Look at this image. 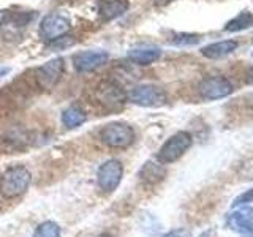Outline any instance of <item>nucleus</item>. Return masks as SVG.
<instances>
[{
    "label": "nucleus",
    "mask_w": 253,
    "mask_h": 237,
    "mask_svg": "<svg viewBox=\"0 0 253 237\" xmlns=\"http://www.w3.org/2000/svg\"><path fill=\"white\" fill-rule=\"evenodd\" d=\"M30 179L32 176L26 166H11L0 176V195L6 199L19 198L29 188Z\"/></svg>",
    "instance_id": "1"
},
{
    "label": "nucleus",
    "mask_w": 253,
    "mask_h": 237,
    "mask_svg": "<svg viewBox=\"0 0 253 237\" xmlns=\"http://www.w3.org/2000/svg\"><path fill=\"white\" fill-rule=\"evenodd\" d=\"M100 139L103 144L113 149H125L134 142V131L130 125L122 122H113L100 130Z\"/></svg>",
    "instance_id": "2"
},
{
    "label": "nucleus",
    "mask_w": 253,
    "mask_h": 237,
    "mask_svg": "<svg viewBox=\"0 0 253 237\" xmlns=\"http://www.w3.org/2000/svg\"><path fill=\"white\" fill-rule=\"evenodd\" d=\"M93 100L100 106L109 111H114L124 106L126 95L122 90V87L114 81H103L93 90Z\"/></svg>",
    "instance_id": "3"
},
{
    "label": "nucleus",
    "mask_w": 253,
    "mask_h": 237,
    "mask_svg": "<svg viewBox=\"0 0 253 237\" xmlns=\"http://www.w3.org/2000/svg\"><path fill=\"white\" fill-rule=\"evenodd\" d=\"M192 146V136L187 131H179L162 146L158 152L160 163H172L185 154V150Z\"/></svg>",
    "instance_id": "4"
},
{
    "label": "nucleus",
    "mask_w": 253,
    "mask_h": 237,
    "mask_svg": "<svg viewBox=\"0 0 253 237\" xmlns=\"http://www.w3.org/2000/svg\"><path fill=\"white\" fill-rule=\"evenodd\" d=\"M62 75H63V59L55 57L35 70V82L40 89L51 90L57 85Z\"/></svg>",
    "instance_id": "5"
},
{
    "label": "nucleus",
    "mask_w": 253,
    "mask_h": 237,
    "mask_svg": "<svg viewBox=\"0 0 253 237\" xmlns=\"http://www.w3.org/2000/svg\"><path fill=\"white\" fill-rule=\"evenodd\" d=\"M128 100L134 105L139 106H149V108H155V106H163L166 103V93L163 89L157 85H136L134 89L130 90L128 93Z\"/></svg>",
    "instance_id": "6"
},
{
    "label": "nucleus",
    "mask_w": 253,
    "mask_h": 237,
    "mask_svg": "<svg viewBox=\"0 0 253 237\" xmlns=\"http://www.w3.org/2000/svg\"><path fill=\"white\" fill-rule=\"evenodd\" d=\"M71 29L70 21L59 13H52L40 24V37L46 41H55L62 37H65Z\"/></svg>",
    "instance_id": "7"
},
{
    "label": "nucleus",
    "mask_w": 253,
    "mask_h": 237,
    "mask_svg": "<svg viewBox=\"0 0 253 237\" xmlns=\"http://www.w3.org/2000/svg\"><path fill=\"white\" fill-rule=\"evenodd\" d=\"M122 174H124V166L121 161L109 160L106 163H103L97 174L100 190H103V192H106V193L114 192L119 187V184H121Z\"/></svg>",
    "instance_id": "8"
},
{
    "label": "nucleus",
    "mask_w": 253,
    "mask_h": 237,
    "mask_svg": "<svg viewBox=\"0 0 253 237\" xmlns=\"http://www.w3.org/2000/svg\"><path fill=\"white\" fill-rule=\"evenodd\" d=\"M198 92L204 100H218L228 97L233 92V85L228 79L221 76H211L206 78L198 85Z\"/></svg>",
    "instance_id": "9"
},
{
    "label": "nucleus",
    "mask_w": 253,
    "mask_h": 237,
    "mask_svg": "<svg viewBox=\"0 0 253 237\" xmlns=\"http://www.w3.org/2000/svg\"><path fill=\"white\" fill-rule=\"evenodd\" d=\"M108 60L109 54L106 51H84L75 55L73 65L79 73H89V71L103 67Z\"/></svg>",
    "instance_id": "10"
},
{
    "label": "nucleus",
    "mask_w": 253,
    "mask_h": 237,
    "mask_svg": "<svg viewBox=\"0 0 253 237\" xmlns=\"http://www.w3.org/2000/svg\"><path fill=\"white\" fill-rule=\"evenodd\" d=\"M126 10H128V0H100L98 3V14L105 21L121 18Z\"/></svg>",
    "instance_id": "11"
},
{
    "label": "nucleus",
    "mask_w": 253,
    "mask_h": 237,
    "mask_svg": "<svg viewBox=\"0 0 253 237\" xmlns=\"http://www.w3.org/2000/svg\"><path fill=\"white\" fill-rule=\"evenodd\" d=\"M237 41L234 40H226V41H218V43H212L209 46H204L201 49V54L208 59H221L225 55L231 54L236 51Z\"/></svg>",
    "instance_id": "12"
},
{
    "label": "nucleus",
    "mask_w": 253,
    "mask_h": 237,
    "mask_svg": "<svg viewBox=\"0 0 253 237\" xmlns=\"http://www.w3.org/2000/svg\"><path fill=\"white\" fill-rule=\"evenodd\" d=\"M162 51L158 47H136L128 52V59L138 65H150L160 59Z\"/></svg>",
    "instance_id": "13"
},
{
    "label": "nucleus",
    "mask_w": 253,
    "mask_h": 237,
    "mask_svg": "<svg viewBox=\"0 0 253 237\" xmlns=\"http://www.w3.org/2000/svg\"><path fill=\"white\" fill-rule=\"evenodd\" d=\"M85 113L83 109H79L78 106H71L68 109L63 111L62 114V122L68 128H76V126L83 125L85 122Z\"/></svg>",
    "instance_id": "14"
},
{
    "label": "nucleus",
    "mask_w": 253,
    "mask_h": 237,
    "mask_svg": "<svg viewBox=\"0 0 253 237\" xmlns=\"http://www.w3.org/2000/svg\"><path fill=\"white\" fill-rule=\"evenodd\" d=\"M252 26H253V14L250 11H242L226 24L225 30L226 32H239V30L249 29Z\"/></svg>",
    "instance_id": "15"
},
{
    "label": "nucleus",
    "mask_w": 253,
    "mask_h": 237,
    "mask_svg": "<svg viewBox=\"0 0 253 237\" xmlns=\"http://www.w3.org/2000/svg\"><path fill=\"white\" fill-rule=\"evenodd\" d=\"M32 19H35V13L32 14V13H21V14H10V16H6V24L3 22L2 26L3 27H26L27 24L32 21Z\"/></svg>",
    "instance_id": "16"
},
{
    "label": "nucleus",
    "mask_w": 253,
    "mask_h": 237,
    "mask_svg": "<svg viewBox=\"0 0 253 237\" xmlns=\"http://www.w3.org/2000/svg\"><path fill=\"white\" fill-rule=\"evenodd\" d=\"M163 176V171L160 168V164H155V163H146L144 168L141 169V177L147 180V182H154L162 179Z\"/></svg>",
    "instance_id": "17"
},
{
    "label": "nucleus",
    "mask_w": 253,
    "mask_h": 237,
    "mask_svg": "<svg viewBox=\"0 0 253 237\" xmlns=\"http://www.w3.org/2000/svg\"><path fill=\"white\" fill-rule=\"evenodd\" d=\"M34 237H60V228L52 221H46L37 228Z\"/></svg>",
    "instance_id": "18"
},
{
    "label": "nucleus",
    "mask_w": 253,
    "mask_h": 237,
    "mask_svg": "<svg viewBox=\"0 0 253 237\" xmlns=\"http://www.w3.org/2000/svg\"><path fill=\"white\" fill-rule=\"evenodd\" d=\"M198 41H200V35H188V34L177 35L176 38L172 40L174 44H195Z\"/></svg>",
    "instance_id": "19"
},
{
    "label": "nucleus",
    "mask_w": 253,
    "mask_h": 237,
    "mask_svg": "<svg viewBox=\"0 0 253 237\" xmlns=\"http://www.w3.org/2000/svg\"><path fill=\"white\" fill-rule=\"evenodd\" d=\"M8 73H10V68H8V67H0V79H2L3 76H6Z\"/></svg>",
    "instance_id": "20"
},
{
    "label": "nucleus",
    "mask_w": 253,
    "mask_h": 237,
    "mask_svg": "<svg viewBox=\"0 0 253 237\" xmlns=\"http://www.w3.org/2000/svg\"><path fill=\"white\" fill-rule=\"evenodd\" d=\"M247 103L250 105V108H253V93H250L249 97H247Z\"/></svg>",
    "instance_id": "21"
},
{
    "label": "nucleus",
    "mask_w": 253,
    "mask_h": 237,
    "mask_svg": "<svg viewBox=\"0 0 253 237\" xmlns=\"http://www.w3.org/2000/svg\"><path fill=\"white\" fill-rule=\"evenodd\" d=\"M171 0H155V3L157 5H165V3H169Z\"/></svg>",
    "instance_id": "22"
},
{
    "label": "nucleus",
    "mask_w": 253,
    "mask_h": 237,
    "mask_svg": "<svg viewBox=\"0 0 253 237\" xmlns=\"http://www.w3.org/2000/svg\"><path fill=\"white\" fill-rule=\"evenodd\" d=\"M100 237H111V236H109V234H101Z\"/></svg>",
    "instance_id": "23"
},
{
    "label": "nucleus",
    "mask_w": 253,
    "mask_h": 237,
    "mask_svg": "<svg viewBox=\"0 0 253 237\" xmlns=\"http://www.w3.org/2000/svg\"><path fill=\"white\" fill-rule=\"evenodd\" d=\"M169 237H172V236H169Z\"/></svg>",
    "instance_id": "24"
}]
</instances>
